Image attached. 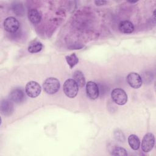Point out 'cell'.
<instances>
[{
	"label": "cell",
	"instance_id": "1",
	"mask_svg": "<svg viewBox=\"0 0 156 156\" xmlns=\"http://www.w3.org/2000/svg\"><path fill=\"white\" fill-rule=\"evenodd\" d=\"M63 90L66 96L69 98H73L77 94L79 86L73 79H68L64 82Z\"/></svg>",
	"mask_w": 156,
	"mask_h": 156
},
{
	"label": "cell",
	"instance_id": "2",
	"mask_svg": "<svg viewBox=\"0 0 156 156\" xmlns=\"http://www.w3.org/2000/svg\"><path fill=\"white\" fill-rule=\"evenodd\" d=\"M60 82L55 77L46 79L43 85L44 91L49 94H53L57 93L60 88Z\"/></svg>",
	"mask_w": 156,
	"mask_h": 156
},
{
	"label": "cell",
	"instance_id": "3",
	"mask_svg": "<svg viewBox=\"0 0 156 156\" xmlns=\"http://www.w3.org/2000/svg\"><path fill=\"white\" fill-rule=\"evenodd\" d=\"M111 97L114 102L120 105H124L127 101V93L122 88L113 89L111 93Z\"/></svg>",
	"mask_w": 156,
	"mask_h": 156
},
{
	"label": "cell",
	"instance_id": "4",
	"mask_svg": "<svg viewBox=\"0 0 156 156\" xmlns=\"http://www.w3.org/2000/svg\"><path fill=\"white\" fill-rule=\"evenodd\" d=\"M25 90L27 95L29 97L35 98L40 94L41 88L39 83L37 82L30 81L26 84Z\"/></svg>",
	"mask_w": 156,
	"mask_h": 156
},
{
	"label": "cell",
	"instance_id": "5",
	"mask_svg": "<svg viewBox=\"0 0 156 156\" xmlns=\"http://www.w3.org/2000/svg\"><path fill=\"white\" fill-rule=\"evenodd\" d=\"M154 144V135L152 133H147L143 138L141 142V149L144 152H149L153 149Z\"/></svg>",
	"mask_w": 156,
	"mask_h": 156
},
{
	"label": "cell",
	"instance_id": "6",
	"mask_svg": "<svg viewBox=\"0 0 156 156\" xmlns=\"http://www.w3.org/2000/svg\"><path fill=\"white\" fill-rule=\"evenodd\" d=\"M20 27L19 21L14 17L9 16L5 18L4 21V29L8 32L13 33L18 30Z\"/></svg>",
	"mask_w": 156,
	"mask_h": 156
},
{
	"label": "cell",
	"instance_id": "7",
	"mask_svg": "<svg viewBox=\"0 0 156 156\" xmlns=\"http://www.w3.org/2000/svg\"><path fill=\"white\" fill-rule=\"evenodd\" d=\"M127 82L128 84L133 88H138L142 85V79L136 73H130L127 76Z\"/></svg>",
	"mask_w": 156,
	"mask_h": 156
},
{
	"label": "cell",
	"instance_id": "8",
	"mask_svg": "<svg viewBox=\"0 0 156 156\" xmlns=\"http://www.w3.org/2000/svg\"><path fill=\"white\" fill-rule=\"evenodd\" d=\"M86 93L88 98L91 99H97L99 94L97 84L93 81L88 82L86 84Z\"/></svg>",
	"mask_w": 156,
	"mask_h": 156
},
{
	"label": "cell",
	"instance_id": "9",
	"mask_svg": "<svg viewBox=\"0 0 156 156\" xmlns=\"http://www.w3.org/2000/svg\"><path fill=\"white\" fill-rule=\"evenodd\" d=\"M10 99L16 104H20L24 101L25 94L21 88H15L10 93Z\"/></svg>",
	"mask_w": 156,
	"mask_h": 156
},
{
	"label": "cell",
	"instance_id": "10",
	"mask_svg": "<svg viewBox=\"0 0 156 156\" xmlns=\"http://www.w3.org/2000/svg\"><path fill=\"white\" fill-rule=\"evenodd\" d=\"M118 29L123 34H131L134 30V26L132 22L125 20L120 22Z\"/></svg>",
	"mask_w": 156,
	"mask_h": 156
},
{
	"label": "cell",
	"instance_id": "11",
	"mask_svg": "<svg viewBox=\"0 0 156 156\" xmlns=\"http://www.w3.org/2000/svg\"><path fill=\"white\" fill-rule=\"evenodd\" d=\"M13 106L12 102L8 100H3L1 103V113L5 116H9L12 113Z\"/></svg>",
	"mask_w": 156,
	"mask_h": 156
},
{
	"label": "cell",
	"instance_id": "12",
	"mask_svg": "<svg viewBox=\"0 0 156 156\" xmlns=\"http://www.w3.org/2000/svg\"><path fill=\"white\" fill-rule=\"evenodd\" d=\"M28 18L33 24H38L41 20V15L40 12L35 9H29L27 13Z\"/></svg>",
	"mask_w": 156,
	"mask_h": 156
},
{
	"label": "cell",
	"instance_id": "13",
	"mask_svg": "<svg viewBox=\"0 0 156 156\" xmlns=\"http://www.w3.org/2000/svg\"><path fill=\"white\" fill-rule=\"evenodd\" d=\"M73 80L79 87H83L85 85V79L82 71L77 70L74 73Z\"/></svg>",
	"mask_w": 156,
	"mask_h": 156
},
{
	"label": "cell",
	"instance_id": "14",
	"mask_svg": "<svg viewBox=\"0 0 156 156\" xmlns=\"http://www.w3.org/2000/svg\"><path fill=\"white\" fill-rule=\"evenodd\" d=\"M128 143L130 147L133 150H138L140 146L139 138L135 135H130L128 137Z\"/></svg>",
	"mask_w": 156,
	"mask_h": 156
},
{
	"label": "cell",
	"instance_id": "15",
	"mask_svg": "<svg viewBox=\"0 0 156 156\" xmlns=\"http://www.w3.org/2000/svg\"><path fill=\"white\" fill-rule=\"evenodd\" d=\"M43 48L41 43L38 41H32L28 46V51L30 53H37L40 52Z\"/></svg>",
	"mask_w": 156,
	"mask_h": 156
},
{
	"label": "cell",
	"instance_id": "16",
	"mask_svg": "<svg viewBox=\"0 0 156 156\" xmlns=\"http://www.w3.org/2000/svg\"><path fill=\"white\" fill-rule=\"evenodd\" d=\"M66 60L67 63L69 65L70 68H73L79 62V58L76 55V54L73 53L71 55L66 56Z\"/></svg>",
	"mask_w": 156,
	"mask_h": 156
},
{
	"label": "cell",
	"instance_id": "17",
	"mask_svg": "<svg viewBox=\"0 0 156 156\" xmlns=\"http://www.w3.org/2000/svg\"><path fill=\"white\" fill-rule=\"evenodd\" d=\"M112 154L113 155H122L126 156L127 155V152L126 150L121 147H116L113 150Z\"/></svg>",
	"mask_w": 156,
	"mask_h": 156
},
{
	"label": "cell",
	"instance_id": "18",
	"mask_svg": "<svg viewBox=\"0 0 156 156\" xmlns=\"http://www.w3.org/2000/svg\"><path fill=\"white\" fill-rule=\"evenodd\" d=\"M115 138L119 141H123L124 140V135L123 133L120 130H117V132H115Z\"/></svg>",
	"mask_w": 156,
	"mask_h": 156
},
{
	"label": "cell",
	"instance_id": "19",
	"mask_svg": "<svg viewBox=\"0 0 156 156\" xmlns=\"http://www.w3.org/2000/svg\"><path fill=\"white\" fill-rule=\"evenodd\" d=\"M94 3L97 5H102L105 4L107 3V1H95Z\"/></svg>",
	"mask_w": 156,
	"mask_h": 156
},
{
	"label": "cell",
	"instance_id": "20",
	"mask_svg": "<svg viewBox=\"0 0 156 156\" xmlns=\"http://www.w3.org/2000/svg\"><path fill=\"white\" fill-rule=\"evenodd\" d=\"M129 2L130 3H135V2H136L137 1H129Z\"/></svg>",
	"mask_w": 156,
	"mask_h": 156
}]
</instances>
